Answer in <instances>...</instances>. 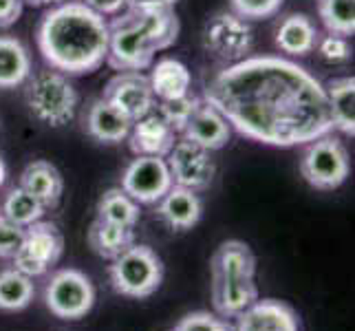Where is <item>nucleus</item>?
Segmentation results:
<instances>
[{
  "mask_svg": "<svg viewBox=\"0 0 355 331\" xmlns=\"http://www.w3.org/2000/svg\"><path fill=\"white\" fill-rule=\"evenodd\" d=\"M203 100L243 137L293 148L331 133L324 84L280 56H248L205 82Z\"/></svg>",
  "mask_w": 355,
  "mask_h": 331,
  "instance_id": "nucleus-1",
  "label": "nucleus"
},
{
  "mask_svg": "<svg viewBox=\"0 0 355 331\" xmlns=\"http://www.w3.org/2000/svg\"><path fill=\"white\" fill-rule=\"evenodd\" d=\"M38 49L49 69L64 76H89L108 56V22L80 0H64L42 16Z\"/></svg>",
  "mask_w": 355,
  "mask_h": 331,
  "instance_id": "nucleus-2",
  "label": "nucleus"
},
{
  "mask_svg": "<svg viewBox=\"0 0 355 331\" xmlns=\"http://www.w3.org/2000/svg\"><path fill=\"white\" fill-rule=\"evenodd\" d=\"M181 31L175 9L135 11L124 9L108 22V56L106 62L115 71H146L155 56L170 49Z\"/></svg>",
  "mask_w": 355,
  "mask_h": 331,
  "instance_id": "nucleus-3",
  "label": "nucleus"
},
{
  "mask_svg": "<svg viewBox=\"0 0 355 331\" xmlns=\"http://www.w3.org/2000/svg\"><path fill=\"white\" fill-rule=\"evenodd\" d=\"M24 84H27L24 102H27L31 115L42 124L60 128L67 126L76 117L80 95L64 73L55 69H44L35 73V76H29Z\"/></svg>",
  "mask_w": 355,
  "mask_h": 331,
  "instance_id": "nucleus-4",
  "label": "nucleus"
},
{
  "mask_svg": "<svg viewBox=\"0 0 355 331\" xmlns=\"http://www.w3.org/2000/svg\"><path fill=\"white\" fill-rule=\"evenodd\" d=\"M108 278L117 294L126 298H148L164 283V263L150 245L132 243L108 265Z\"/></svg>",
  "mask_w": 355,
  "mask_h": 331,
  "instance_id": "nucleus-5",
  "label": "nucleus"
},
{
  "mask_svg": "<svg viewBox=\"0 0 355 331\" xmlns=\"http://www.w3.org/2000/svg\"><path fill=\"white\" fill-rule=\"evenodd\" d=\"M300 173L315 190H336L349 179L351 159L347 146L331 133L304 144L300 157Z\"/></svg>",
  "mask_w": 355,
  "mask_h": 331,
  "instance_id": "nucleus-6",
  "label": "nucleus"
},
{
  "mask_svg": "<svg viewBox=\"0 0 355 331\" xmlns=\"http://www.w3.org/2000/svg\"><path fill=\"white\" fill-rule=\"evenodd\" d=\"M44 305L55 318L80 321L93 309L95 287L91 278L80 269H58L44 285Z\"/></svg>",
  "mask_w": 355,
  "mask_h": 331,
  "instance_id": "nucleus-7",
  "label": "nucleus"
},
{
  "mask_svg": "<svg viewBox=\"0 0 355 331\" xmlns=\"http://www.w3.org/2000/svg\"><path fill=\"white\" fill-rule=\"evenodd\" d=\"M64 252V237L51 221H35L24 228V239L16 252L14 267L31 278L44 276L58 265Z\"/></svg>",
  "mask_w": 355,
  "mask_h": 331,
  "instance_id": "nucleus-8",
  "label": "nucleus"
},
{
  "mask_svg": "<svg viewBox=\"0 0 355 331\" xmlns=\"http://www.w3.org/2000/svg\"><path fill=\"white\" fill-rule=\"evenodd\" d=\"M203 46L216 60L234 65L248 58L254 46V31L234 11H218L203 27Z\"/></svg>",
  "mask_w": 355,
  "mask_h": 331,
  "instance_id": "nucleus-9",
  "label": "nucleus"
},
{
  "mask_svg": "<svg viewBox=\"0 0 355 331\" xmlns=\"http://www.w3.org/2000/svg\"><path fill=\"white\" fill-rule=\"evenodd\" d=\"M119 188L139 205H155L173 188V175H170L166 157L135 155V159L121 173Z\"/></svg>",
  "mask_w": 355,
  "mask_h": 331,
  "instance_id": "nucleus-10",
  "label": "nucleus"
},
{
  "mask_svg": "<svg viewBox=\"0 0 355 331\" xmlns=\"http://www.w3.org/2000/svg\"><path fill=\"white\" fill-rule=\"evenodd\" d=\"M166 164L170 168L175 186L190 188L194 192L205 190L216 175L212 153L186 137L175 142L173 151L166 155Z\"/></svg>",
  "mask_w": 355,
  "mask_h": 331,
  "instance_id": "nucleus-11",
  "label": "nucleus"
},
{
  "mask_svg": "<svg viewBox=\"0 0 355 331\" xmlns=\"http://www.w3.org/2000/svg\"><path fill=\"white\" fill-rule=\"evenodd\" d=\"M102 97L130 121H137L155 110L150 82L141 71H119L115 78L108 80Z\"/></svg>",
  "mask_w": 355,
  "mask_h": 331,
  "instance_id": "nucleus-12",
  "label": "nucleus"
},
{
  "mask_svg": "<svg viewBox=\"0 0 355 331\" xmlns=\"http://www.w3.org/2000/svg\"><path fill=\"white\" fill-rule=\"evenodd\" d=\"M234 331H302L296 309L278 298H259L236 316Z\"/></svg>",
  "mask_w": 355,
  "mask_h": 331,
  "instance_id": "nucleus-13",
  "label": "nucleus"
},
{
  "mask_svg": "<svg viewBox=\"0 0 355 331\" xmlns=\"http://www.w3.org/2000/svg\"><path fill=\"white\" fill-rule=\"evenodd\" d=\"M181 137H186L194 144L203 146L205 151L214 153V151L225 148L230 144L232 126L221 115V110L214 108L212 104H207L201 97V102L197 104L194 113L190 115L186 128L181 130Z\"/></svg>",
  "mask_w": 355,
  "mask_h": 331,
  "instance_id": "nucleus-14",
  "label": "nucleus"
},
{
  "mask_svg": "<svg viewBox=\"0 0 355 331\" xmlns=\"http://www.w3.org/2000/svg\"><path fill=\"white\" fill-rule=\"evenodd\" d=\"M128 146L135 155H148V157H166L177 142V133L168 121L150 110L148 115L132 121L128 133Z\"/></svg>",
  "mask_w": 355,
  "mask_h": 331,
  "instance_id": "nucleus-15",
  "label": "nucleus"
},
{
  "mask_svg": "<svg viewBox=\"0 0 355 331\" xmlns=\"http://www.w3.org/2000/svg\"><path fill=\"white\" fill-rule=\"evenodd\" d=\"M155 205H157V217L170 230L177 232L192 230L203 214V201L199 197V192L183 186H175V183Z\"/></svg>",
  "mask_w": 355,
  "mask_h": 331,
  "instance_id": "nucleus-16",
  "label": "nucleus"
},
{
  "mask_svg": "<svg viewBox=\"0 0 355 331\" xmlns=\"http://www.w3.org/2000/svg\"><path fill=\"white\" fill-rule=\"evenodd\" d=\"M82 121H84V130H87L95 142L108 144V146L124 142L132 126V121L121 115L113 104H108L104 97H97V100H93L84 108Z\"/></svg>",
  "mask_w": 355,
  "mask_h": 331,
  "instance_id": "nucleus-17",
  "label": "nucleus"
},
{
  "mask_svg": "<svg viewBox=\"0 0 355 331\" xmlns=\"http://www.w3.org/2000/svg\"><path fill=\"white\" fill-rule=\"evenodd\" d=\"M261 298L254 278H212V307L214 314L236 318Z\"/></svg>",
  "mask_w": 355,
  "mask_h": 331,
  "instance_id": "nucleus-18",
  "label": "nucleus"
},
{
  "mask_svg": "<svg viewBox=\"0 0 355 331\" xmlns=\"http://www.w3.org/2000/svg\"><path fill=\"white\" fill-rule=\"evenodd\" d=\"M20 188L33 194L44 207H55L62 199L64 192V179L62 173L46 159H35L20 175Z\"/></svg>",
  "mask_w": 355,
  "mask_h": 331,
  "instance_id": "nucleus-19",
  "label": "nucleus"
},
{
  "mask_svg": "<svg viewBox=\"0 0 355 331\" xmlns=\"http://www.w3.org/2000/svg\"><path fill=\"white\" fill-rule=\"evenodd\" d=\"M318 38H320V33L307 14H287L278 22L274 42L283 53L304 58L315 49Z\"/></svg>",
  "mask_w": 355,
  "mask_h": 331,
  "instance_id": "nucleus-20",
  "label": "nucleus"
},
{
  "mask_svg": "<svg viewBox=\"0 0 355 331\" xmlns=\"http://www.w3.org/2000/svg\"><path fill=\"white\" fill-rule=\"evenodd\" d=\"M212 278H254L256 256L243 241H225L216 248L210 259Z\"/></svg>",
  "mask_w": 355,
  "mask_h": 331,
  "instance_id": "nucleus-21",
  "label": "nucleus"
},
{
  "mask_svg": "<svg viewBox=\"0 0 355 331\" xmlns=\"http://www.w3.org/2000/svg\"><path fill=\"white\" fill-rule=\"evenodd\" d=\"M331 126L342 135H355V80L353 76L334 78L324 84Z\"/></svg>",
  "mask_w": 355,
  "mask_h": 331,
  "instance_id": "nucleus-22",
  "label": "nucleus"
},
{
  "mask_svg": "<svg viewBox=\"0 0 355 331\" xmlns=\"http://www.w3.org/2000/svg\"><path fill=\"white\" fill-rule=\"evenodd\" d=\"M148 82H150L153 95L159 102H164V100H173V97H181L190 93L192 76H190V69L183 65L181 60L162 58V60H157V62H153Z\"/></svg>",
  "mask_w": 355,
  "mask_h": 331,
  "instance_id": "nucleus-23",
  "label": "nucleus"
},
{
  "mask_svg": "<svg viewBox=\"0 0 355 331\" xmlns=\"http://www.w3.org/2000/svg\"><path fill=\"white\" fill-rule=\"evenodd\" d=\"M87 241H89V248L97 256L113 261L135 243V228L117 226V223H111V221H104V219H95L89 228Z\"/></svg>",
  "mask_w": 355,
  "mask_h": 331,
  "instance_id": "nucleus-24",
  "label": "nucleus"
},
{
  "mask_svg": "<svg viewBox=\"0 0 355 331\" xmlns=\"http://www.w3.org/2000/svg\"><path fill=\"white\" fill-rule=\"evenodd\" d=\"M31 76L29 49L18 38L0 35V89L22 87Z\"/></svg>",
  "mask_w": 355,
  "mask_h": 331,
  "instance_id": "nucleus-25",
  "label": "nucleus"
},
{
  "mask_svg": "<svg viewBox=\"0 0 355 331\" xmlns=\"http://www.w3.org/2000/svg\"><path fill=\"white\" fill-rule=\"evenodd\" d=\"M33 294L35 287L31 276L22 274L16 267L0 272V309L3 312H20L29 307Z\"/></svg>",
  "mask_w": 355,
  "mask_h": 331,
  "instance_id": "nucleus-26",
  "label": "nucleus"
},
{
  "mask_svg": "<svg viewBox=\"0 0 355 331\" xmlns=\"http://www.w3.org/2000/svg\"><path fill=\"white\" fill-rule=\"evenodd\" d=\"M97 219L111 221V223L117 226L135 228L137 221L141 219V207L121 188H108L100 197V201H97Z\"/></svg>",
  "mask_w": 355,
  "mask_h": 331,
  "instance_id": "nucleus-27",
  "label": "nucleus"
},
{
  "mask_svg": "<svg viewBox=\"0 0 355 331\" xmlns=\"http://www.w3.org/2000/svg\"><path fill=\"white\" fill-rule=\"evenodd\" d=\"M44 210L46 207L20 186L11 188L0 203V217L22 228H29L35 221H40L44 217Z\"/></svg>",
  "mask_w": 355,
  "mask_h": 331,
  "instance_id": "nucleus-28",
  "label": "nucleus"
},
{
  "mask_svg": "<svg viewBox=\"0 0 355 331\" xmlns=\"http://www.w3.org/2000/svg\"><path fill=\"white\" fill-rule=\"evenodd\" d=\"M318 16L329 33L349 38L355 31V0H318Z\"/></svg>",
  "mask_w": 355,
  "mask_h": 331,
  "instance_id": "nucleus-29",
  "label": "nucleus"
},
{
  "mask_svg": "<svg viewBox=\"0 0 355 331\" xmlns=\"http://www.w3.org/2000/svg\"><path fill=\"white\" fill-rule=\"evenodd\" d=\"M199 102H201V97L192 95V91H190V93L181 95V97H173V100L159 102L157 113L162 115L170 126H173L175 133H181L183 128H186L188 119L194 113V108H197Z\"/></svg>",
  "mask_w": 355,
  "mask_h": 331,
  "instance_id": "nucleus-30",
  "label": "nucleus"
},
{
  "mask_svg": "<svg viewBox=\"0 0 355 331\" xmlns=\"http://www.w3.org/2000/svg\"><path fill=\"white\" fill-rule=\"evenodd\" d=\"M285 0H230L232 11L243 20H267L276 16Z\"/></svg>",
  "mask_w": 355,
  "mask_h": 331,
  "instance_id": "nucleus-31",
  "label": "nucleus"
},
{
  "mask_svg": "<svg viewBox=\"0 0 355 331\" xmlns=\"http://www.w3.org/2000/svg\"><path fill=\"white\" fill-rule=\"evenodd\" d=\"M173 331H234V325L210 312H192L183 316Z\"/></svg>",
  "mask_w": 355,
  "mask_h": 331,
  "instance_id": "nucleus-32",
  "label": "nucleus"
},
{
  "mask_svg": "<svg viewBox=\"0 0 355 331\" xmlns=\"http://www.w3.org/2000/svg\"><path fill=\"white\" fill-rule=\"evenodd\" d=\"M318 53L329 65H345L351 60V44L349 38L345 35H336V33H327L322 38H318Z\"/></svg>",
  "mask_w": 355,
  "mask_h": 331,
  "instance_id": "nucleus-33",
  "label": "nucleus"
},
{
  "mask_svg": "<svg viewBox=\"0 0 355 331\" xmlns=\"http://www.w3.org/2000/svg\"><path fill=\"white\" fill-rule=\"evenodd\" d=\"M24 239V228L0 217V259H14Z\"/></svg>",
  "mask_w": 355,
  "mask_h": 331,
  "instance_id": "nucleus-34",
  "label": "nucleus"
},
{
  "mask_svg": "<svg viewBox=\"0 0 355 331\" xmlns=\"http://www.w3.org/2000/svg\"><path fill=\"white\" fill-rule=\"evenodd\" d=\"M22 0H0V29H9L22 16Z\"/></svg>",
  "mask_w": 355,
  "mask_h": 331,
  "instance_id": "nucleus-35",
  "label": "nucleus"
},
{
  "mask_svg": "<svg viewBox=\"0 0 355 331\" xmlns=\"http://www.w3.org/2000/svg\"><path fill=\"white\" fill-rule=\"evenodd\" d=\"M100 16H117L126 9L128 0H80Z\"/></svg>",
  "mask_w": 355,
  "mask_h": 331,
  "instance_id": "nucleus-36",
  "label": "nucleus"
},
{
  "mask_svg": "<svg viewBox=\"0 0 355 331\" xmlns=\"http://www.w3.org/2000/svg\"><path fill=\"white\" fill-rule=\"evenodd\" d=\"M179 0H128L126 9L135 11H166V9H175Z\"/></svg>",
  "mask_w": 355,
  "mask_h": 331,
  "instance_id": "nucleus-37",
  "label": "nucleus"
},
{
  "mask_svg": "<svg viewBox=\"0 0 355 331\" xmlns=\"http://www.w3.org/2000/svg\"><path fill=\"white\" fill-rule=\"evenodd\" d=\"M22 3H29L33 7H42V5H60V3H64V0H22Z\"/></svg>",
  "mask_w": 355,
  "mask_h": 331,
  "instance_id": "nucleus-38",
  "label": "nucleus"
},
{
  "mask_svg": "<svg viewBox=\"0 0 355 331\" xmlns=\"http://www.w3.org/2000/svg\"><path fill=\"white\" fill-rule=\"evenodd\" d=\"M5 179H7V166H5V162H3V157H0V188H3Z\"/></svg>",
  "mask_w": 355,
  "mask_h": 331,
  "instance_id": "nucleus-39",
  "label": "nucleus"
},
{
  "mask_svg": "<svg viewBox=\"0 0 355 331\" xmlns=\"http://www.w3.org/2000/svg\"><path fill=\"white\" fill-rule=\"evenodd\" d=\"M170 331H173V329H170Z\"/></svg>",
  "mask_w": 355,
  "mask_h": 331,
  "instance_id": "nucleus-40",
  "label": "nucleus"
}]
</instances>
